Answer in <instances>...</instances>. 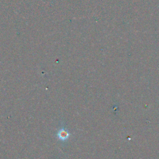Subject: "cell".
Wrapping results in <instances>:
<instances>
[{
    "instance_id": "6da1fadb",
    "label": "cell",
    "mask_w": 159,
    "mask_h": 159,
    "mask_svg": "<svg viewBox=\"0 0 159 159\" xmlns=\"http://www.w3.org/2000/svg\"><path fill=\"white\" fill-rule=\"evenodd\" d=\"M69 136H70V134H69L67 130H65L63 128L61 129L60 130H59V132L57 133L58 138L61 141L67 140L69 137Z\"/></svg>"
}]
</instances>
